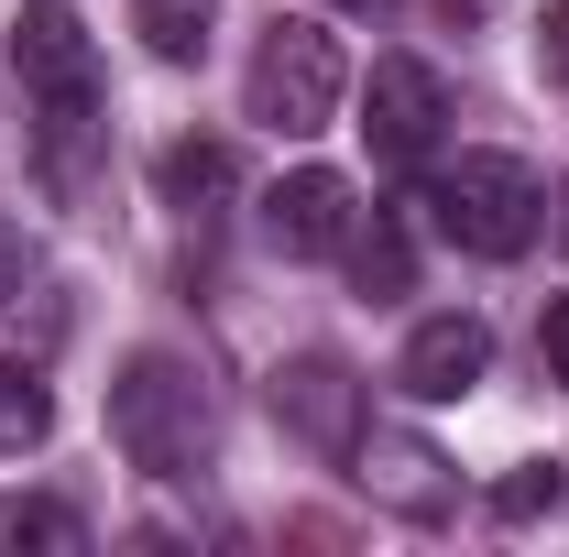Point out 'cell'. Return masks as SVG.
Returning <instances> with one entry per match:
<instances>
[{"instance_id":"8","label":"cell","mask_w":569,"mask_h":557,"mask_svg":"<svg viewBox=\"0 0 569 557\" xmlns=\"http://www.w3.org/2000/svg\"><path fill=\"white\" fill-rule=\"evenodd\" d=\"M351 219H361V198H351L340 164H296V175H274V198H263V241L296 252V263H318V252L351 241Z\"/></svg>"},{"instance_id":"9","label":"cell","mask_w":569,"mask_h":557,"mask_svg":"<svg viewBox=\"0 0 569 557\" xmlns=\"http://www.w3.org/2000/svg\"><path fill=\"white\" fill-rule=\"evenodd\" d=\"M482 372H493V328H482V317H417V340L395 361V383H406L417 405H460Z\"/></svg>"},{"instance_id":"4","label":"cell","mask_w":569,"mask_h":557,"mask_svg":"<svg viewBox=\"0 0 569 557\" xmlns=\"http://www.w3.org/2000/svg\"><path fill=\"white\" fill-rule=\"evenodd\" d=\"M340 88H351V67H340V44L307 22V11H274V33L252 44V67H241V110L263 121V132L307 142L340 121Z\"/></svg>"},{"instance_id":"7","label":"cell","mask_w":569,"mask_h":557,"mask_svg":"<svg viewBox=\"0 0 569 557\" xmlns=\"http://www.w3.org/2000/svg\"><path fill=\"white\" fill-rule=\"evenodd\" d=\"M351 482L372 492V503H395V514H417V525H438V514L460 503L449 459L427 448L417 426H361V437H351Z\"/></svg>"},{"instance_id":"12","label":"cell","mask_w":569,"mask_h":557,"mask_svg":"<svg viewBox=\"0 0 569 557\" xmlns=\"http://www.w3.org/2000/svg\"><path fill=\"white\" fill-rule=\"evenodd\" d=\"M340 252H351V284H361V295H406V284H417V252H406V230H395V219H372V230L351 219V241H340Z\"/></svg>"},{"instance_id":"5","label":"cell","mask_w":569,"mask_h":557,"mask_svg":"<svg viewBox=\"0 0 569 557\" xmlns=\"http://www.w3.org/2000/svg\"><path fill=\"white\" fill-rule=\"evenodd\" d=\"M361 132H372L383 164H427L438 132H449V88H438V67H417V55H372V77H361Z\"/></svg>"},{"instance_id":"13","label":"cell","mask_w":569,"mask_h":557,"mask_svg":"<svg viewBox=\"0 0 569 557\" xmlns=\"http://www.w3.org/2000/svg\"><path fill=\"white\" fill-rule=\"evenodd\" d=\"M0 547H88V525L44 492H0Z\"/></svg>"},{"instance_id":"18","label":"cell","mask_w":569,"mask_h":557,"mask_svg":"<svg viewBox=\"0 0 569 557\" xmlns=\"http://www.w3.org/2000/svg\"><path fill=\"white\" fill-rule=\"evenodd\" d=\"M22 274H33V241H22V230H11V219H0V306H11V295H22Z\"/></svg>"},{"instance_id":"15","label":"cell","mask_w":569,"mask_h":557,"mask_svg":"<svg viewBox=\"0 0 569 557\" xmlns=\"http://www.w3.org/2000/svg\"><path fill=\"white\" fill-rule=\"evenodd\" d=\"M537 77L569 88V0H548V22H537Z\"/></svg>"},{"instance_id":"2","label":"cell","mask_w":569,"mask_h":557,"mask_svg":"<svg viewBox=\"0 0 569 557\" xmlns=\"http://www.w3.org/2000/svg\"><path fill=\"white\" fill-rule=\"evenodd\" d=\"M427 219H438V241H460L471 263H515V252L548 230V186H537L526 153H460V164L427 175Z\"/></svg>"},{"instance_id":"16","label":"cell","mask_w":569,"mask_h":557,"mask_svg":"<svg viewBox=\"0 0 569 557\" xmlns=\"http://www.w3.org/2000/svg\"><path fill=\"white\" fill-rule=\"evenodd\" d=\"M537 361H548V383H569V295H548V317H537Z\"/></svg>"},{"instance_id":"19","label":"cell","mask_w":569,"mask_h":557,"mask_svg":"<svg viewBox=\"0 0 569 557\" xmlns=\"http://www.w3.org/2000/svg\"><path fill=\"white\" fill-rule=\"evenodd\" d=\"M329 11H361V22H372V11H395V0H329Z\"/></svg>"},{"instance_id":"6","label":"cell","mask_w":569,"mask_h":557,"mask_svg":"<svg viewBox=\"0 0 569 557\" xmlns=\"http://www.w3.org/2000/svg\"><path fill=\"white\" fill-rule=\"evenodd\" d=\"M274 426H284V437H307L318 459H351V437L372 426V416H361V383H351V361H329V350L284 361V372H274Z\"/></svg>"},{"instance_id":"1","label":"cell","mask_w":569,"mask_h":557,"mask_svg":"<svg viewBox=\"0 0 569 557\" xmlns=\"http://www.w3.org/2000/svg\"><path fill=\"white\" fill-rule=\"evenodd\" d=\"M110 448L132 459L142 482H198L209 448H219V405H209V383H198V361L132 350L110 372Z\"/></svg>"},{"instance_id":"3","label":"cell","mask_w":569,"mask_h":557,"mask_svg":"<svg viewBox=\"0 0 569 557\" xmlns=\"http://www.w3.org/2000/svg\"><path fill=\"white\" fill-rule=\"evenodd\" d=\"M11 77H22V110H33V132L44 153L67 164L88 121H99V44H88V22H77L67 0H22V22H11Z\"/></svg>"},{"instance_id":"11","label":"cell","mask_w":569,"mask_h":557,"mask_svg":"<svg viewBox=\"0 0 569 557\" xmlns=\"http://www.w3.org/2000/svg\"><path fill=\"white\" fill-rule=\"evenodd\" d=\"M44 426H56V394H44V372H33V361H0V459L44 448Z\"/></svg>"},{"instance_id":"14","label":"cell","mask_w":569,"mask_h":557,"mask_svg":"<svg viewBox=\"0 0 569 557\" xmlns=\"http://www.w3.org/2000/svg\"><path fill=\"white\" fill-rule=\"evenodd\" d=\"M153 175H164V198H176V209H209V198H230V153H219V142H176Z\"/></svg>"},{"instance_id":"17","label":"cell","mask_w":569,"mask_h":557,"mask_svg":"<svg viewBox=\"0 0 569 557\" xmlns=\"http://www.w3.org/2000/svg\"><path fill=\"white\" fill-rule=\"evenodd\" d=\"M537 503H559V470H548V459H537V470H515V482H503V514H537Z\"/></svg>"},{"instance_id":"10","label":"cell","mask_w":569,"mask_h":557,"mask_svg":"<svg viewBox=\"0 0 569 557\" xmlns=\"http://www.w3.org/2000/svg\"><path fill=\"white\" fill-rule=\"evenodd\" d=\"M209 11L219 0H132V33L153 67H198V44H209Z\"/></svg>"}]
</instances>
